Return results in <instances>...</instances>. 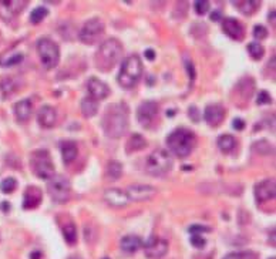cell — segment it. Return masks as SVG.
Listing matches in <instances>:
<instances>
[{
    "label": "cell",
    "mask_w": 276,
    "mask_h": 259,
    "mask_svg": "<svg viewBox=\"0 0 276 259\" xmlns=\"http://www.w3.org/2000/svg\"><path fill=\"white\" fill-rule=\"evenodd\" d=\"M128 107L125 103H114L107 107L103 120L101 127L107 137L110 138H120L128 130Z\"/></svg>",
    "instance_id": "1"
},
{
    "label": "cell",
    "mask_w": 276,
    "mask_h": 259,
    "mask_svg": "<svg viewBox=\"0 0 276 259\" xmlns=\"http://www.w3.org/2000/svg\"><path fill=\"white\" fill-rule=\"evenodd\" d=\"M167 145L177 157L187 158L197 145V137L188 128H177L167 137Z\"/></svg>",
    "instance_id": "2"
},
{
    "label": "cell",
    "mask_w": 276,
    "mask_h": 259,
    "mask_svg": "<svg viewBox=\"0 0 276 259\" xmlns=\"http://www.w3.org/2000/svg\"><path fill=\"white\" fill-rule=\"evenodd\" d=\"M122 57V46L117 39L105 40L94 56L96 67L101 71H110Z\"/></svg>",
    "instance_id": "3"
},
{
    "label": "cell",
    "mask_w": 276,
    "mask_h": 259,
    "mask_svg": "<svg viewBox=\"0 0 276 259\" xmlns=\"http://www.w3.org/2000/svg\"><path fill=\"white\" fill-rule=\"evenodd\" d=\"M142 76V63L137 54H133L122 61L119 74V83L122 88H133Z\"/></svg>",
    "instance_id": "4"
},
{
    "label": "cell",
    "mask_w": 276,
    "mask_h": 259,
    "mask_svg": "<svg viewBox=\"0 0 276 259\" xmlns=\"http://www.w3.org/2000/svg\"><path fill=\"white\" fill-rule=\"evenodd\" d=\"M172 170V158L165 150H155L150 154L145 162V171L150 175L162 177Z\"/></svg>",
    "instance_id": "5"
},
{
    "label": "cell",
    "mask_w": 276,
    "mask_h": 259,
    "mask_svg": "<svg viewBox=\"0 0 276 259\" xmlns=\"http://www.w3.org/2000/svg\"><path fill=\"white\" fill-rule=\"evenodd\" d=\"M30 165L33 173L41 179H50L54 175V164L47 150H36L32 153Z\"/></svg>",
    "instance_id": "6"
},
{
    "label": "cell",
    "mask_w": 276,
    "mask_h": 259,
    "mask_svg": "<svg viewBox=\"0 0 276 259\" xmlns=\"http://www.w3.org/2000/svg\"><path fill=\"white\" fill-rule=\"evenodd\" d=\"M37 53L40 56L41 66L47 70L54 69L60 61L59 46L52 39L43 37L37 41Z\"/></svg>",
    "instance_id": "7"
},
{
    "label": "cell",
    "mask_w": 276,
    "mask_h": 259,
    "mask_svg": "<svg viewBox=\"0 0 276 259\" xmlns=\"http://www.w3.org/2000/svg\"><path fill=\"white\" fill-rule=\"evenodd\" d=\"M47 192L54 202L66 204L70 199L71 184L64 175H53L47 182Z\"/></svg>",
    "instance_id": "8"
},
{
    "label": "cell",
    "mask_w": 276,
    "mask_h": 259,
    "mask_svg": "<svg viewBox=\"0 0 276 259\" xmlns=\"http://www.w3.org/2000/svg\"><path fill=\"white\" fill-rule=\"evenodd\" d=\"M103 35H104V23L99 17H93L84 23V26L80 30L79 37L84 44L91 46V44L97 43Z\"/></svg>",
    "instance_id": "9"
},
{
    "label": "cell",
    "mask_w": 276,
    "mask_h": 259,
    "mask_svg": "<svg viewBox=\"0 0 276 259\" xmlns=\"http://www.w3.org/2000/svg\"><path fill=\"white\" fill-rule=\"evenodd\" d=\"M158 114V104L155 101H144L139 104L137 110L138 122L142 127H150Z\"/></svg>",
    "instance_id": "10"
},
{
    "label": "cell",
    "mask_w": 276,
    "mask_h": 259,
    "mask_svg": "<svg viewBox=\"0 0 276 259\" xmlns=\"http://www.w3.org/2000/svg\"><path fill=\"white\" fill-rule=\"evenodd\" d=\"M145 257L151 259L162 258L168 252V242L165 239L151 237L144 245Z\"/></svg>",
    "instance_id": "11"
},
{
    "label": "cell",
    "mask_w": 276,
    "mask_h": 259,
    "mask_svg": "<svg viewBox=\"0 0 276 259\" xmlns=\"http://www.w3.org/2000/svg\"><path fill=\"white\" fill-rule=\"evenodd\" d=\"M128 201H148L151 199L155 194L157 190L153 185H144V184H137V185H131L128 187V190L125 191Z\"/></svg>",
    "instance_id": "12"
},
{
    "label": "cell",
    "mask_w": 276,
    "mask_h": 259,
    "mask_svg": "<svg viewBox=\"0 0 276 259\" xmlns=\"http://www.w3.org/2000/svg\"><path fill=\"white\" fill-rule=\"evenodd\" d=\"M29 1L26 0H4L0 1V16L3 19H12L13 16L19 15L20 12L24 10V7L27 6Z\"/></svg>",
    "instance_id": "13"
},
{
    "label": "cell",
    "mask_w": 276,
    "mask_h": 259,
    "mask_svg": "<svg viewBox=\"0 0 276 259\" xmlns=\"http://www.w3.org/2000/svg\"><path fill=\"white\" fill-rule=\"evenodd\" d=\"M276 185L275 179H265L262 182L257 184L255 187V197L258 202H266L275 198Z\"/></svg>",
    "instance_id": "14"
},
{
    "label": "cell",
    "mask_w": 276,
    "mask_h": 259,
    "mask_svg": "<svg viewBox=\"0 0 276 259\" xmlns=\"http://www.w3.org/2000/svg\"><path fill=\"white\" fill-rule=\"evenodd\" d=\"M225 117V108L221 104H209L205 107L204 119L211 127H218Z\"/></svg>",
    "instance_id": "15"
},
{
    "label": "cell",
    "mask_w": 276,
    "mask_h": 259,
    "mask_svg": "<svg viewBox=\"0 0 276 259\" xmlns=\"http://www.w3.org/2000/svg\"><path fill=\"white\" fill-rule=\"evenodd\" d=\"M222 29H224V33L226 36H229L232 40H237L241 41L245 36V30H243V26L241 24V21H238L237 19H232V17H226L222 23Z\"/></svg>",
    "instance_id": "16"
},
{
    "label": "cell",
    "mask_w": 276,
    "mask_h": 259,
    "mask_svg": "<svg viewBox=\"0 0 276 259\" xmlns=\"http://www.w3.org/2000/svg\"><path fill=\"white\" fill-rule=\"evenodd\" d=\"M87 90H88L91 99L94 100H104L110 94L108 86L104 81L96 79V77H91L87 81Z\"/></svg>",
    "instance_id": "17"
},
{
    "label": "cell",
    "mask_w": 276,
    "mask_h": 259,
    "mask_svg": "<svg viewBox=\"0 0 276 259\" xmlns=\"http://www.w3.org/2000/svg\"><path fill=\"white\" fill-rule=\"evenodd\" d=\"M104 199L107 201V204H110L111 207H116V208H122V207H125L130 202L125 191L119 190V188H108V190H105Z\"/></svg>",
    "instance_id": "18"
},
{
    "label": "cell",
    "mask_w": 276,
    "mask_h": 259,
    "mask_svg": "<svg viewBox=\"0 0 276 259\" xmlns=\"http://www.w3.org/2000/svg\"><path fill=\"white\" fill-rule=\"evenodd\" d=\"M40 125L46 127V128H52L54 127L56 121H57V111L54 107L52 105H43L39 110V116H37Z\"/></svg>",
    "instance_id": "19"
},
{
    "label": "cell",
    "mask_w": 276,
    "mask_h": 259,
    "mask_svg": "<svg viewBox=\"0 0 276 259\" xmlns=\"http://www.w3.org/2000/svg\"><path fill=\"white\" fill-rule=\"evenodd\" d=\"M23 208L24 209H33L39 207L41 202V191L37 187H27L24 197H23Z\"/></svg>",
    "instance_id": "20"
},
{
    "label": "cell",
    "mask_w": 276,
    "mask_h": 259,
    "mask_svg": "<svg viewBox=\"0 0 276 259\" xmlns=\"http://www.w3.org/2000/svg\"><path fill=\"white\" fill-rule=\"evenodd\" d=\"M32 113H33V104H32V100L24 99L17 101L15 104V114L19 121H27V120L32 117Z\"/></svg>",
    "instance_id": "21"
},
{
    "label": "cell",
    "mask_w": 276,
    "mask_h": 259,
    "mask_svg": "<svg viewBox=\"0 0 276 259\" xmlns=\"http://www.w3.org/2000/svg\"><path fill=\"white\" fill-rule=\"evenodd\" d=\"M60 150H61L63 161L66 164L73 162L77 157V154H79V148H77V144L74 141H63L60 144Z\"/></svg>",
    "instance_id": "22"
},
{
    "label": "cell",
    "mask_w": 276,
    "mask_h": 259,
    "mask_svg": "<svg viewBox=\"0 0 276 259\" xmlns=\"http://www.w3.org/2000/svg\"><path fill=\"white\" fill-rule=\"evenodd\" d=\"M23 59H24V54L21 52H19V50H9V52H4L0 56V66L1 67H13V66L21 63Z\"/></svg>",
    "instance_id": "23"
},
{
    "label": "cell",
    "mask_w": 276,
    "mask_h": 259,
    "mask_svg": "<svg viewBox=\"0 0 276 259\" xmlns=\"http://www.w3.org/2000/svg\"><path fill=\"white\" fill-rule=\"evenodd\" d=\"M121 249L127 254H133V252H137L138 249L142 246V241L139 237L136 235H127L121 239Z\"/></svg>",
    "instance_id": "24"
},
{
    "label": "cell",
    "mask_w": 276,
    "mask_h": 259,
    "mask_svg": "<svg viewBox=\"0 0 276 259\" xmlns=\"http://www.w3.org/2000/svg\"><path fill=\"white\" fill-rule=\"evenodd\" d=\"M81 114L86 117V119H90V117H94L99 111V103L97 100L91 99V97H86V99L81 101Z\"/></svg>",
    "instance_id": "25"
},
{
    "label": "cell",
    "mask_w": 276,
    "mask_h": 259,
    "mask_svg": "<svg viewBox=\"0 0 276 259\" xmlns=\"http://www.w3.org/2000/svg\"><path fill=\"white\" fill-rule=\"evenodd\" d=\"M234 4L238 7V10L242 15H252L257 12V9L259 7V1H254V0H245V1H234Z\"/></svg>",
    "instance_id": "26"
},
{
    "label": "cell",
    "mask_w": 276,
    "mask_h": 259,
    "mask_svg": "<svg viewBox=\"0 0 276 259\" xmlns=\"http://www.w3.org/2000/svg\"><path fill=\"white\" fill-rule=\"evenodd\" d=\"M61 229H63V237L67 241V243L74 245L76 241H77V229H76V225H74L71 221H69V222H66V224L63 225Z\"/></svg>",
    "instance_id": "27"
},
{
    "label": "cell",
    "mask_w": 276,
    "mask_h": 259,
    "mask_svg": "<svg viewBox=\"0 0 276 259\" xmlns=\"http://www.w3.org/2000/svg\"><path fill=\"white\" fill-rule=\"evenodd\" d=\"M237 145V139L229 134H224L218 138V147L224 153H231Z\"/></svg>",
    "instance_id": "28"
},
{
    "label": "cell",
    "mask_w": 276,
    "mask_h": 259,
    "mask_svg": "<svg viewBox=\"0 0 276 259\" xmlns=\"http://www.w3.org/2000/svg\"><path fill=\"white\" fill-rule=\"evenodd\" d=\"M145 145H147V141L142 136L133 134L127 142V151H139V150L145 148Z\"/></svg>",
    "instance_id": "29"
},
{
    "label": "cell",
    "mask_w": 276,
    "mask_h": 259,
    "mask_svg": "<svg viewBox=\"0 0 276 259\" xmlns=\"http://www.w3.org/2000/svg\"><path fill=\"white\" fill-rule=\"evenodd\" d=\"M122 174V165L119 161H110L107 165V177L113 181H117Z\"/></svg>",
    "instance_id": "30"
},
{
    "label": "cell",
    "mask_w": 276,
    "mask_h": 259,
    "mask_svg": "<svg viewBox=\"0 0 276 259\" xmlns=\"http://www.w3.org/2000/svg\"><path fill=\"white\" fill-rule=\"evenodd\" d=\"M47 16H49V10H47L44 6H39V7H36V9L32 12L30 21H32L33 24H39L40 21H43Z\"/></svg>",
    "instance_id": "31"
},
{
    "label": "cell",
    "mask_w": 276,
    "mask_h": 259,
    "mask_svg": "<svg viewBox=\"0 0 276 259\" xmlns=\"http://www.w3.org/2000/svg\"><path fill=\"white\" fill-rule=\"evenodd\" d=\"M248 52H249V54H251V57L254 60H259L262 59V56H263V47H262V44L260 43H258V41H252V43H249L248 44Z\"/></svg>",
    "instance_id": "32"
},
{
    "label": "cell",
    "mask_w": 276,
    "mask_h": 259,
    "mask_svg": "<svg viewBox=\"0 0 276 259\" xmlns=\"http://www.w3.org/2000/svg\"><path fill=\"white\" fill-rule=\"evenodd\" d=\"M16 188H17V181L15 178H12V177L3 179L0 182V190H1L3 194H12Z\"/></svg>",
    "instance_id": "33"
},
{
    "label": "cell",
    "mask_w": 276,
    "mask_h": 259,
    "mask_svg": "<svg viewBox=\"0 0 276 259\" xmlns=\"http://www.w3.org/2000/svg\"><path fill=\"white\" fill-rule=\"evenodd\" d=\"M254 150H257L258 153L262 154V155H269V154L274 153V148H272L271 144H269L268 141H265V139L257 141V142L254 144Z\"/></svg>",
    "instance_id": "34"
},
{
    "label": "cell",
    "mask_w": 276,
    "mask_h": 259,
    "mask_svg": "<svg viewBox=\"0 0 276 259\" xmlns=\"http://www.w3.org/2000/svg\"><path fill=\"white\" fill-rule=\"evenodd\" d=\"M0 90L3 93V97L6 99L7 96H10L15 90V84H13V80L12 79H4L0 84Z\"/></svg>",
    "instance_id": "35"
},
{
    "label": "cell",
    "mask_w": 276,
    "mask_h": 259,
    "mask_svg": "<svg viewBox=\"0 0 276 259\" xmlns=\"http://www.w3.org/2000/svg\"><path fill=\"white\" fill-rule=\"evenodd\" d=\"M224 259H258V257L255 252L245 251V252H232V254L226 255Z\"/></svg>",
    "instance_id": "36"
},
{
    "label": "cell",
    "mask_w": 276,
    "mask_h": 259,
    "mask_svg": "<svg viewBox=\"0 0 276 259\" xmlns=\"http://www.w3.org/2000/svg\"><path fill=\"white\" fill-rule=\"evenodd\" d=\"M194 9H195L197 15L202 16V15H205L209 10V1H207V0H198V1L194 3Z\"/></svg>",
    "instance_id": "37"
},
{
    "label": "cell",
    "mask_w": 276,
    "mask_h": 259,
    "mask_svg": "<svg viewBox=\"0 0 276 259\" xmlns=\"http://www.w3.org/2000/svg\"><path fill=\"white\" fill-rule=\"evenodd\" d=\"M254 37L257 40H263L268 37V29L265 26H255L254 29Z\"/></svg>",
    "instance_id": "38"
},
{
    "label": "cell",
    "mask_w": 276,
    "mask_h": 259,
    "mask_svg": "<svg viewBox=\"0 0 276 259\" xmlns=\"http://www.w3.org/2000/svg\"><path fill=\"white\" fill-rule=\"evenodd\" d=\"M207 243L205 238H202V235H191V245L195 248H204Z\"/></svg>",
    "instance_id": "39"
},
{
    "label": "cell",
    "mask_w": 276,
    "mask_h": 259,
    "mask_svg": "<svg viewBox=\"0 0 276 259\" xmlns=\"http://www.w3.org/2000/svg\"><path fill=\"white\" fill-rule=\"evenodd\" d=\"M258 104H271L272 103V99H271V94L268 91H260L259 96L257 99Z\"/></svg>",
    "instance_id": "40"
},
{
    "label": "cell",
    "mask_w": 276,
    "mask_h": 259,
    "mask_svg": "<svg viewBox=\"0 0 276 259\" xmlns=\"http://www.w3.org/2000/svg\"><path fill=\"white\" fill-rule=\"evenodd\" d=\"M209 231H211V228L204 226V225H192V226L190 228V232H191L192 235H199V234H202V232H209Z\"/></svg>",
    "instance_id": "41"
},
{
    "label": "cell",
    "mask_w": 276,
    "mask_h": 259,
    "mask_svg": "<svg viewBox=\"0 0 276 259\" xmlns=\"http://www.w3.org/2000/svg\"><path fill=\"white\" fill-rule=\"evenodd\" d=\"M188 114H190V117H191V120H192L194 122H198V121H199V111H198V108L195 107V105L190 107Z\"/></svg>",
    "instance_id": "42"
},
{
    "label": "cell",
    "mask_w": 276,
    "mask_h": 259,
    "mask_svg": "<svg viewBox=\"0 0 276 259\" xmlns=\"http://www.w3.org/2000/svg\"><path fill=\"white\" fill-rule=\"evenodd\" d=\"M232 127H234L237 131H242V130L245 128V122H243V120L235 119L232 121Z\"/></svg>",
    "instance_id": "43"
},
{
    "label": "cell",
    "mask_w": 276,
    "mask_h": 259,
    "mask_svg": "<svg viewBox=\"0 0 276 259\" xmlns=\"http://www.w3.org/2000/svg\"><path fill=\"white\" fill-rule=\"evenodd\" d=\"M185 67H187V70H188V73H190L191 80L195 79V70H194V64H192V61H185Z\"/></svg>",
    "instance_id": "44"
},
{
    "label": "cell",
    "mask_w": 276,
    "mask_h": 259,
    "mask_svg": "<svg viewBox=\"0 0 276 259\" xmlns=\"http://www.w3.org/2000/svg\"><path fill=\"white\" fill-rule=\"evenodd\" d=\"M144 54H145V59L150 60V61H153V60L155 59V52L153 49H147Z\"/></svg>",
    "instance_id": "45"
},
{
    "label": "cell",
    "mask_w": 276,
    "mask_h": 259,
    "mask_svg": "<svg viewBox=\"0 0 276 259\" xmlns=\"http://www.w3.org/2000/svg\"><path fill=\"white\" fill-rule=\"evenodd\" d=\"M41 258V254H40L39 251H36V252H33L32 255H30V259H40Z\"/></svg>",
    "instance_id": "46"
},
{
    "label": "cell",
    "mask_w": 276,
    "mask_h": 259,
    "mask_svg": "<svg viewBox=\"0 0 276 259\" xmlns=\"http://www.w3.org/2000/svg\"><path fill=\"white\" fill-rule=\"evenodd\" d=\"M1 208H3V211H4V212H7V211L10 209V205H9V202H3V204H1Z\"/></svg>",
    "instance_id": "47"
},
{
    "label": "cell",
    "mask_w": 276,
    "mask_h": 259,
    "mask_svg": "<svg viewBox=\"0 0 276 259\" xmlns=\"http://www.w3.org/2000/svg\"><path fill=\"white\" fill-rule=\"evenodd\" d=\"M219 17H221V15H219L218 12H215V13H212V15H211V20H214V21H218Z\"/></svg>",
    "instance_id": "48"
},
{
    "label": "cell",
    "mask_w": 276,
    "mask_h": 259,
    "mask_svg": "<svg viewBox=\"0 0 276 259\" xmlns=\"http://www.w3.org/2000/svg\"><path fill=\"white\" fill-rule=\"evenodd\" d=\"M69 259H81V258H79V257H71V258H69Z\"/></svg>",
    "instance_id": "49"
},
{
    "label": "cell",
    "mask_w": 276,
    "mask_h": 259,
    "mask_svg": "<svg viewBox=\"0 0 276 259\" xmlns=\"http://www.w3.org/2000/svg\"><path fill=\"white\" fill-rule=\"evenodd\" d=\"M103 259H108V258H103Z\"/></svg>",
    "instance_id": "50"
},
{
    "label": "cell",
    "mask_w": 276,
    "mask_h": 259,
    "mask_svg": "<svg viewBox=\"0 0 276 259\" xmlns=\"http://www.w3.org/2000/svg\"><path fill=\"white\" fill-rule=\"evenodd\" d=\"M271 259H275V258H271Z\"/></svg>",
    "instance_id": "51"
}]
</instances>
